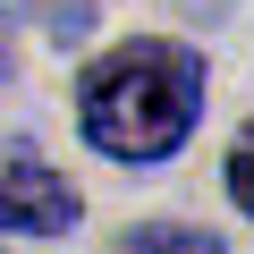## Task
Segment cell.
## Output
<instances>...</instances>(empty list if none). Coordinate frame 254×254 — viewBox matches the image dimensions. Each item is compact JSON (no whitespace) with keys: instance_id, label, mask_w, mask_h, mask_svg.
<instances>
[{"instance_id":"1","label":"cell","mask_w":254,"mask_h":254,"mask_svg":"<svg viewBox=\"0 0 254 254\" xmlns=\"http://www.w3.org/2000/svg\"><path fill=\"white\" fill-rule=\"evenodd\" d=\"M203 119V51L170 34H136L85 68L76 85V127L102 161H170Z\"/></svg>"},{"instance_id":"2","label":"cell","mask_w":254,"mask_h":254,"mask_svg":"<svg viewBox=\"0 0 254 254\" xmlns=\"http://www.w3.org/2000/svg\"><path fill=\"white\" fill-rule=\"evenodd\" d=\"M0 229L9 237H68L76 229V187L26 144L0 153Z\"/></svg>"},{"instance_id":"3","label":"cell","mask_w":254,"mask_h":254,"mask_svg":"<svg viewBox=\"0 0 254 254\" xmlns=\"http://www.w3.org/2000/svg\"><path fill=\"white\" fill-rule=\"evenodd\" d=\"M229 203H237V212H254V127H246L237 153H229Z\"/></svg>"},{"instance_id":"4","label":"cell","mask_w":254,"mask_h":254,"mask_svg":"<svg viewBox=\"0 0 254 254\" xmlns=\"http://www.w3.org/2000/svg\"><path fill=\"white\" fill-rule=\"evenodd\" d=\"M0 68H9V26H0Z\"/></svg>"}]
</instances>
